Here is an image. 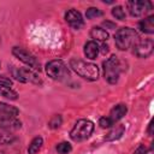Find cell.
Here are the masks:
<instances>
[{
	"label": "cell",
	"mask_w": 154,
	"mask_h": 154,
	"mask_svg": "<svg viewBox=\"0 0 154 154\" xmlns=\"http://www.w3.org/2000/svg\"><path fill=\"white\" fill-rule=\"evenodd\" d=\"M55 150L58 152V154H69L72 152V146L69 142L63 141L55 146Z\"/></svg>",
	"instance_id": "cell-21"
},
{
	"label": "cell",
	"mask_w": 154,
	"mask_h": 154,
	"mask_svg": "<svg viewBox=\"0 0 154 154\" xmlns=\"http://www.w3.org/2000/svg\"><path fill=\"white\" fill-rule=\"evenodd\" d=\"M138 29L143 34L152 35L154 32V14H150L148 17H144L138 23Z\"/></svg>",
	"instance_id": "cell-15"
},
{
	"label": "cell",
	"mask_w": 154,
	"mask_h": 154,
	"mask_svg": "<svg viewBox=\"0 0 154 154\" xmlns=\"http://www.w3.org/2000/svg\"><path fill=\"white\" fill-rule=\"evenodd\" d=\"M61 124H63V117H61V114H55V116H53V117L49 119V122H48V128L52 129V130H55V129L60 128Z\"/></svg>",
	"instance_id": "cell-22"
},
{
	"label": "cell",
	"mask_w": 154,
	"mask_h": 154,
	"mask_svg": "<svg viewBox=\"0 0 154 154\" xmlns=\"http://www.w3.org/2000/svg\"><path fill=\"white\" fill-rule=\"evenodd\" d=\"M152 128H153V122L150 120V122H149V124H148V134H149V135H152V134H153Z\"/></svg>",
	"instance_id": "cell-29"
},
{
	"label": "cell",
	"mask_w": 154,
	"mask_h": 154,
	"mask_svg": "<svg viewBox=\"0 0 154 154\" xmlns=\"http://www.w3.org/2000/svg\"><path fill=\"white\" fill-rule=\"evenodd\" d=\"M102 25H105L106 29H114V28H116V24H113V23H111V22H108V20L103 22Z\"/></svg>",
	"instance_id": "cell-27"
},
{
	"label": "cell",
	"mask_w": 154,
	"mask_h": 154,
	"mask_svg": "<svg viewBox=\"0 0 154 154\" xmlns=\"http://www.w3.org/2000/svg\"><path fill=\"white\" fill-rule=\"evenodd\" d=\"M99 125H100V128H102V129H109V128H112L114 124L112 123V120L108 118V117H101L100 119H99Z\"/></svg>",
	"instance_id": "cell-25"
},
{
	"label": "cell",
	"mask_w": 154,
	"mask_h": 154,
	"mask_svg": "<svg viewBox=\"0 0 154 154\" xmlns=\"http://www.w3.org/2000/svg\"><path fill=\"white\" fill-rule=\"evenodd\" d=\"M19 113V109L14 106H11L5 102H0V117L4 118H16Z\"/></svg>",
	"instance_id": "cell-17"
},
{
	"label": "cell",
	"mask_w": 154,
	"mask_h": 154,
	"mask_svg": "<svg viewBox=\"0 0 154 154\" xmlns=\"http://www.w3.org/2000/svg\"><path fill=\"white\" fill-rule=\"evenodd\" d=\"M102 72L105 81L109 84H116L119 81V76L122 72V63L117 55H111L102 63Z\"/></svg>",
	"instance_id": "cell-4"
},
{
	"label": "cell",
	"mask_w": 154,
	"mask_h": 154,
	"mask_svg": "<svg viewBox=\"0 0 154 154\" xmlns=\"http://www.w3.org/2000/svg\"><path fill=\"white\" fill-rule=\"evenodd\" d=\"M90 37L95 42H102V43H105L108 40L109 34L103 28H101V26H93L90 29Z\"/></svg>",
	"instance_id": "cell-16"
},
{
	"label": "cell",
	"mask_w": 154,
	"mask_h": 154,
	"mask_svg": "<svg viewBox=\"0 0 154 154\" xmlns=\"http://www.w3.org/2000/svg\"><path fill=\"white\" fill-rule=\"evenodd\" d=\"M94 123L90 119H78L70 131V138L75 142H82L90 137L94 131Z\"/></svg>",
	"instance_id": "cell-5"
},
{
	"label": "cell",
	"mask_w": 154,
	"mask_h": 154,
	"mask_svg": "<svg viewBox=\"0 0 154 154\" xmlns=\"http://www.w3.org/2000/svg\"><path fill=\"white\" fill-rule=\"evenodd\" d=\"M43 146V138L41 136L34 137L28 146V154H37Z\"/></svg>",
	"instance_id": "cell-18"
},
{
	"label": "cell",
	"mask_w": 154,
	"mask_h": 154,
	"mask_svg": "<svg viewBox=\"0 0 154 154\" xmlns=\"http://www.w3.org/2000/svg\"><path fill=\"white\" fill-rule=\"evenodd\" d=\"M132 53L141 59H146L149 55H152L154 51V42L152 38H144V40H138L134 46H132Z\"/></svg>",
	"instance_id": "cell-8"
},
{
	"label": "cell",
	"mask_w": 154,
	"mask_h": 154,
	"mask_svg": "<svg viewBox=\"0 0 154 154\" xmlns=\"http://www.w3.org/2000/svg\"><path fill=\"white\" fill-rule=\"evenodd\" d=\"M132 154H147V148H146L143 144H141V146H138V147L135 149V152H134Z\"/></svg>",
	"instance_id": "cell-26"
},
{
	"label": "cell",
	"mask_w": 154,
	"mask_h": 154,
	"mask_svg": "<svg viewBox=\"0 0 154 154\" xmlns=\"http://www.w3.org/2000/svg\"><path fill=\"white\" fill-rule=\"evenodd\" d=\"M22 128V122L17 118L0 117V130H18Z\"/></svg>",
	"instance_id": "cell-14"
},
{
	"label": "cell",
	"mask_w": 154,
	"mask_h": 154,
	"mask_svg": "<svg viewBox=\"0 0 154 154\" xmlns=\"http://www.w3.org/2000/svg\"><path fill=\"white\" fill-rule=\"evenodd\" d=\"M83 53H84L85 58L89 59V60L96 59L97 55H99V53H100V47H99L97 42H95V41H93V40L88 41V42L84 45Z\"/></svg>",
	"instance_id": "cell-12"
},
{
	"label": "cell",
	"mask_w": 154,
	"mask_h": 154,
	"mask_svg": "<svg viewBox=\"0 0 154 154\" xmlns=\"http://www.w3.org/2000/svg\"><path fill=\"white\" fill-rule=\"evenodd\" d=\"M126 6H128V10H129V12L132 17H142L153 8L152 2L148 1V0H144V1H135V0L134 1H128Z\"/></svg>",
	"instance_id": "cell-9"
},
{
	"label": "cell",
	"mask_w": 154,
	"mask_h": 154,
	"mask_svg": "<svg viewBox=\"0 0 154 154\" xmlns=\"http://www.w3.org/2000/svg\"><path fill=\"white\" fill-rule=\"evenodd\" d=\"M101 16H102V11L99 10L97 7H89V8H87L85 17L88 19H94V18H97V17H101Z\"/></svg>",
	"instance_id": "cell-24"
},
{
	"label": "cell",
	"mask_w": 154,
	"mask_h": 154,
	"mask_svg": "<svg viewBox=\"0 0 154 154\" xmlns=\"http://www.w3.org/2000/svg\"><path fill=\"white\" fill-rule=\"evenodd\" d=\"M69 66L76 75H78L81 78L88 82H94L99 78L100 70H99V66L94 63L85 61L78 58H72L69 63Z\"/></svg>",
	"instance_id": "cell-1"
},
{
	"label": "cell",
	"mask_w": 154,
	"mask_h": 154,
	"mask_svg": "<svg viewBox=\"0 0 154 154\" xmlns=\"http://www.w3.org/2000/svg\"><path fill=\"white\" fill-rule=\"evenodd\" d=\"M65 20L75 30H78L84 25V19H83L81 12L75 8H71L65 13Z\"/></svg>",
	"instance_id": "cell-10"
},
{
	"label": "cell",
	"mask_w": 154,
	"mask_h": 154,
	"mask_svg": "<svg viewBox=\"0 0 154 154\" xmlns=\"http://www.w3.org/2000/svg\"><path fill=\"white\" fill-rule=\"evenodd\" d=\"M124 132H125V125L124 124H116V125H113L111 128L108 134L105 136V141H107V142L117 141V140L122 138Z\"/></svg>",
	"instance_id": "cell-13"
},
{
	"label": "cell",
	"mask_w": 154,
	"mask_h": 154,
	"mask_svg": "<svg viewBox=\"0 0 154 154\" xmlns=\"http://www.w3.org/2000/svg\"><path fill=\"white\" fill-rule=\"evenodd\" d=\"M101 52H102L103 54H106V53L108 52V46H107L106 43H102V46H101Z\"/></svg>",
	"instance_id": "cell-28"
},
{
	"label": "cell",
	"mask_w": 154,
	"mask_h": 154,
	"mask_svg": "<svg viewBox=\"0 0 154 154\" xmlns=\"http://www.w3.org/2000/svg\"><path fill=\"white\" fill-rule=\"evenodd\" d=\"M126 113H128V107H126V105H124V103H118V105H116V106L109 111V114H108L107 117L112 120L113 124H116V123H118Z\"/></svg>",
	"instance_id": "cell-11"
},
{
	"label": "cell",
	"mask_w": 154,
	"mask_h": 154,
	"mask_svg": "<svg viewBox=\"0 0 154 154\" xmlns=\"http://www.w3.org/2000/svg\"><path fill=\"white\" fill-rule=\"evenodd\" d=\"M111 12H112V16L116 19H118V20H124L125 19L126 14H125V11H124V8L122 6H114Z\"/></svg>",
	"instance_id": "cell-23"
},
{
	"label": "cell",
	"mask_w": 154,
	"mask_h": 154,
	"mask_svg": "<svg viewBox=\"0 0 154 154\" xmlns=\"http://www.w3.org/2000/svg\"><path fill=\"white\" fill-rule=\"evenodd\" d=\"M12 54L23 64H25L26 66H29V69H32L35 71H41V63L38 61V59L30 53L29 51L22 48V47H13L12 48Z\"/></svg>",
	"instance_id": "cell-7"
},
{
	"label": "cell",
	"mask_w": 154,
	"mask_h": 154,
	"mask_svg": "<svg viewBox=\"0 0 154 154\" xmlns=\"http://www.w3.org/2000/svg\"><path fill=\"white\" fill-rule=\"evenodd\" d=\"M45 71L48 77L58 82H66L71 77L70 69L61 59H53L48 61L45 66Z\"/></svg>",
	"instance_id": "cell-3"
},
{
	"label": "cell",
	"mask_w": 154,
	"mask_h": 154,
	"mask_svg": "<svg viewBox=\"0 0 154 154\" xmlns=\"http://www.w3.org/2000/svg\"><path fill=\"white\" fill-rule=\"evenodd\" d=\"M0 96L5 97V99H8V100H17L18 99V93L14 91L8 85L0 84Z\"/></svg>",
	"instance_id": "cell-19"
},
{
	"label": "cell",
	"mask_w": 154,
	"mask_h": 154,
	"mask_svg": "<svg viewBox=\"0 0 154 154\" xmlns=\"http://www.w3.org/2000/svg\"><path fill=\"white\" fill-rule=\"evenodd\" d=\"M138 40V32L130 26H123L114 34V43L119 51H128Z\"/></svg>",
	"instance_id": "cell-2"
},
{
	"label": "cell",
	"mask_w": 154,
	"mask_h": 154,
	"mask_svg": "<svg viewBox=\"0 0 154 154\" xmlns=\"http://www.w3.org/2000/svg\"><path fill=\"white\" fill-rule=\"evenodd\" d=\"M16 141V136L7 131H0V146L11 144Z\"/></svg>",
	"instance_id": "cell-20"
},
{
	"label": "cell",
	"mask_w": 154,
	"mask_h": 154,
	"mask_svg": "<svg viewBox=\"0 0 154 154\" xmlns=\"http://www.w3.org/2000/svg\"><path fill=\"white\" fill-rule=\"evenodd\" d=\"M11 73H12V77L20 83H31L35 85H42L43 84V81L41 79V77L35 71H32L31 69L13 66L11 69Z\"/></svg>",
	"instance_id": "cell-6"
}]
</instances>
